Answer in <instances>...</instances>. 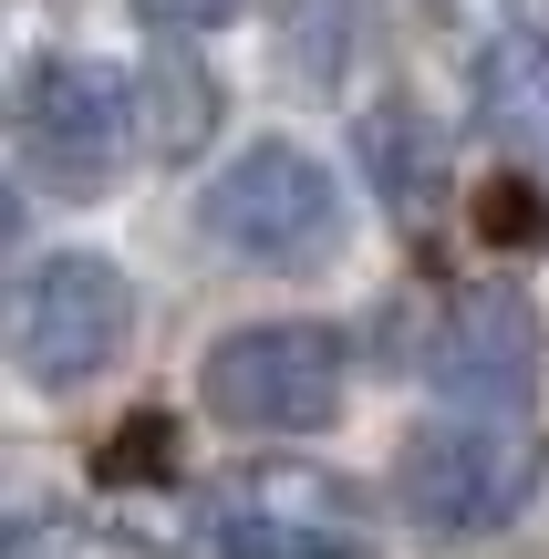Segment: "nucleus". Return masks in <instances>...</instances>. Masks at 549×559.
Returning a JSON list of instances; mask_svg holds the SVG:
<instances>
[{
    "label": "nucleus",
    "instance_id": "3",
    "mask_svg": "<svg viewBox=\"0 0 549 559\" xmlns=\"http://www.w3.org/2000/svg\"><path fill=\"white\" fill-rule=\"evenodd\" d=\"M124 332H135V290L104 249H52L21 270L11 290V362L32 394H73V383L115 373Z\"/></svg>",
    "mask_w": 549,
    "mask_h": 559
},
{
    "label": "nucleus",
    "instance_id": "5",
    "mask_svg": "<svg viewBox=\"0 0 549 559\" xmlns=\"http://www.w3.org/2000/svg\"><path fill=\"white\" fill-rule=\"evenodd\" d=\"M207 404L239 436H322L343 415V332L332 321H239L207 353Z\"/></svg>",
    "mask_w": 549,
    "mask_h": 559
},
{
    "label": "nucleus",
    "instance_id": "2",
    "mask_svg": "<svg viewBox=\"0 0 549 559\" xmlns=\"http://www.w3.org/2000/svg\"><path fill=\"white\" fill-rule=\"evenodd\" d=\"M529 487H539L529 415L518 425L509 415H435V425H415L405 466H394V498H405L415 539H435V549H467L488 528H509L529 508Z\"/></svg>",
    "mask_w": 549,
    "mask_h": 559
},
{
    "label": "nucleus",
    "instance_id": "12",
    "mask_svg": "<svg viewBox=\"0 0 549 559\" xmlns=\"http://www.w3.org/2000/svg\"><path fill=\"white\" fill-rule=\"evenodd\" d=\"M104 487H145V477H177V425L166 415H135L115 445H104V466H94Z\"/></svg>",
    "mask_w": 549,
    "mask_h": 559
},
{
    "label": "nucleus",
    "instance_id": "9",
    "mask_svg": "<svg viewBox=\"0 0 549 559\" xmlns=\"http://www.w3.org/2000/svg\"><path fill=\"white\" fill-rule=\"evenodd\" d=\"M363 166H373V187H384L394 218H426L435 207V135H426L415 104H373L363 115Z\"/></svg>",
    "mask_w": 549,
    "mask_h": 559
},
{
    "label": "nucleus",
    "instance_id": "1",
    "mask_svg": "<svg viewBox=\"0 0 549 559\" xmlns=\"http://www.w3.org/2000/svg\"><path fill=\"white\" fill-rule=\"evenodd\" d=\"M187 559H363L373 519H363V487L332 477V466H239L218 477L177 528Z\"/></svg>",
    "mask_w": 549,
    "mask_h": 559
},
{
    "label": "nucleus",
    "instance_id": "4",
    "mask_svg": "<svg viewBox=\"0 0 549 559\" xmlns=\"http://www.w3.org/2000/svg\"><path fill=\"white\" fill-rule=\"evenodd\" d=\"M198 218H207V239L239 249V260L301 270V260H332V249H343V187H332L322 156L260 135V145H239V156L207 177Z\"/></svg>",
    "mask_w": 549,
    "mask_h": 559
},
{
    "label": "nucleus",
    "instance_id": "7",
    "mask_svg": "<svg viewBox=\"0 0 549 559\" xmlns=\"http://www.w3.org/2000/svg\"><path fill=\"white\" fill-rule=\"evenodd\" d=\"M529 362H539V332H529V300L518 290H467L446 311V332H435L426 353V383L446 415H509L529 404Z\"/></svg>",
    "mask_w": 549,
    "mask_h": 559
},
{
    "label": "nucleus",
    "instance_id": "8",
    "mask_svg": "<svg viewBox=\"0 0 549 559\" xmlns=\"http://www.w3.org/2000/svg\"><path fill=\"white\" fill-rule=\"evenodd\" d=\"M477 124L498 145H539L549 156V41L539 32H498L477 52Z\"/></svg>",
    "mask_w": 549,
    "mask_h": 559
},
{
    "label": "nucleus",
    "instance_id": "11",
    "mask_svg": "<svg viewBox=\"0 0 549 559\" xmlns=\"http://www.w3.org/2000/svg\"><path fill=\"white\" fill-rule=\"evenodd\" d=\"M477 239L488 249H539L549 239V198L529 177H488V198H477Z\"/></svg>",
    "mask_w": 549,
    "mask_h": 559
},
{
    "label": "nucleus",
    "instance_id": "13",
    "mask_svg": "<svg viewBox=\"0 0 549 559\" xmlns=\"http://www.w3.org/2000/svg\"><path fill=\"white\" fill-rule=\"evenodd\" d=\"M135 11H145V32H156V41H198V32H218L239 0H135Z\"/></svg>",
    "mask_w": 549,
    "mask_h": 559
},
{
    "label": "nucleus",
    "instance_id": "10",
    "mask_svg": "<svg viewBox=\"0 0 549 559\" xmlns=\"http://www.w3.org/2000/svg\"><path fill=\"white\" fill-rule=\"evenodd\" d=\"M207 73H198V41H156V115H145V145L156 156H198L207 135Z\"/></svg>",
    "mask_w": 549,
    "mask_h": 559
},
{
    "label": "nucleus",
    "instance_id": "6",
    "mask_svg": "<svg viewBox=\"0 0 549 559\" xmlns=\"http://www.w3.org/2000/svg\"><path fill=\"white\" fill-rule=\"evenodd\" d=\"M145 135L135 73L104 52H41L21 73V156L41 166L52 187H104Z\"/></svg>",
    "mask_w": 549,
    "mask_h": 559
}]
</instances>
